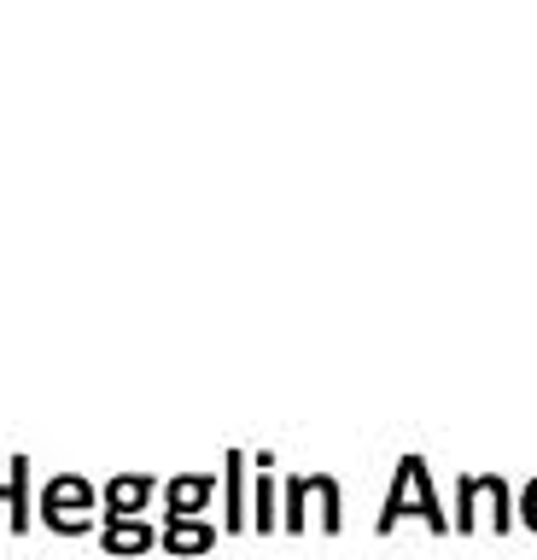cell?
Instances as JSON below:
<instances>
[{"instance_id": "6da1fadb", "label": "cell", "mask_w": 537, "mask_h": 560, "mask_svg": "<svg viewBox=\"0 0 537 560\" xmlns=\"http://www.w3.org/2000/svg\"><path fill=\"white\" fill-rule=\"evenodd\" d=\"M159 497H164V479L159 472H141V467L112 472V479L100 485V508H106L112 520H152V502Z\"/></svg>"}, {"instance_id": "7a4b0ae2", "label": "cell", "mask_w": 537, "mask_h": 560, "mask_svg": "<svg viewBox=\"0 0 537 560\" xmlns=\"http://www.w3.org/2000/svg\"><path fill=\"white\" fill-rule=\"evenodd\" d=\"M47 514H106L100 508V485L89 472H54L36 490V520H47Z\"/></svg>"}, {"instance_id": "3957f363", "label": "cell", "mask_w": 537, "mask_h": 560, "mask_svg": "<svg viewBox=\"0 0 537 560\" xmlns=\"http://www.w3.org/2000/svg\"><path fill=\"white\" fill-rule=\"evenodd\" d=\"M217 497V472H170L164 479V520H205Z\"/></svg>"}, {"instance_id": "277c9868", "label": "cell", "mask_w": 537, "mask_h": 560, "mask_svg": "<svg viewBox=\"0 0 537 560\" xmlns=\"http://www.w3.org/2000/svg\"><path fill=\"white\" fill-rule=\"evenodd\" d=\"M100 549L106 555H152V549H164V525H152V520H100Z\"/></svg>"}, {"instance_id": "5b68a950", "label": "cell", "mask_w": 537, "mask_h": 560, "mask_svg": "<svg viewBox=\"0 0 537 560\" xmlns=\"http://www.w3.org/2000/svg\"><path fill=\"white\" fill-rule=\"evenodd\" d=\"M246 467H252L246 450L222 455V532H240V525L252 520V508H246Z\"/></svg>"}, {"instance_id": "8992f818", "label": "cell", "mask_w": 537, "mask_h": 560, "mask_svg": "<svg viewBox=\"0 0 537 560\" xmlns=\"http://www.w3.org/2000/svg\"><path fill=\"white\" fill-rule=\"evenodd\" d=\"M7 514H12V532H30V520H36V497H30V455L12 450L7 462Z\"/></svg>"}, {"instance_id": "52a82bcc", "label": "cell", "mask_w": 537, "mask_h": 560, "mask_svg": "<svg viewBox=\"0 0 537 560\" xmlns=\"http://www.w3.org/2000/svg\"><path fill=\"white\" fill-rule=\"evenodd\" d=\"M217 549V525L211 520H164V555H205Z\"/></svg>"}, {"instance_id": "ba28073f", "label": "cell", "mask_w": 537, "mask_h": 560, "mask_svg": "<svg viewBox=\"0 0 537 560\" xmlns=\"http://www.w3.org/2000/svg\"><path fill=\"white\" fill-rule=\"evenodd\" d=\"M252 525L257 532H275V525H281V490H275L269 472H257V485H252Z\"/></svg>"}, {"instance_id": "9c48e42d", "label": "cell", "mask_w": 537, "mask_h": 560, "mask_svg": "<svg viewBox=\"0 0 537 560\" xmlns=\"http://www.w3.org/2000/svg\"><path fill=\"white\" fill-rule=\"evenodd\" d=\"M100 520H106V514H47L42 525H47V532H59V537H100Z\"/></svg>"}, {"instance_id": "30bf717a", "label": "cell", "mask_w": 537, "mask_h": 560, "mask_svg": "<svg viewBox=\"0 0 537 560\" xmlns=\"http://www.w3.org/2000/svg\"><path fill=\"white\" fill-rule=\"evenodd\" d=\"M316 497H322V520L334 525V520H339V497H334V485H327V479H316Z\"/></svg>"}]
</instances>
